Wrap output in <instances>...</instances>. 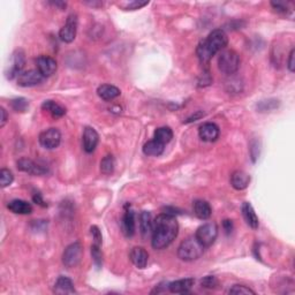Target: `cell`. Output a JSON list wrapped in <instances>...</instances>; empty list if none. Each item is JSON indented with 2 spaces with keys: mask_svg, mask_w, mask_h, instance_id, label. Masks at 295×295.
Wrapping results in <instances>:
<instances>
[{
  "mask_svg": "<svg viewBox=\"0 0 295 295\" xmlns=\"http://www.w3.org/2000/svg\"><path fill=\"white\" fill-rule=\"evenodd\" d=\"M16 165H18V169L20 171L31 174V176H44V174L49 172L46 167L39 165V164L29 158H20Z\"/></svg>",
  "mask_w": 295,
  "mask_h": 295,
  "instance_id": "cell-11",
  "label": "cell"
},
{
  "mask_svg": "<svg viewBox=\"0 0 295 295\" xmlns=\"http://www.w3.org/2000/svg\"><path fill=\"white\" fill-rule=\"evenodd\" d=\"M164 149H165V146L156 140L148 141V142L143 146V152L144 155L147 156H152V157L160 156L164 152Z\"/></svg>",
  "mask_w": 295,
  "mask_h": 295,
  "instance_id": "cell-25",
  "label": "cell"
},
{
  "mask_svg": "<svg viewBox=\"0 0 295 295\" xmlns=\"http://www.w3.org/2000/svg\"><path fill=\"white\" fill-rule=\"evenodd\" d=\"M53 292H55L56 294H60V295L76 293L73 281L70 280L69 278L62 277V276L57 279L55 287H53Z\"/></svg>",
  "mask_w": 295,
  "mask_h": 295,
  "instance_id": "cell-19",
  "label": "cell"
},
{
  "mask_svg": "<svg viewBox=\"0 0 295 295\" xmlns=\"http://www.w3.org/2000/svg\"><path fill=\"white\" fill-rule=\"evenodd\" d=\"M76 31H78V16L72 14L67 19L66 25L60 29L59 37L62 42L72 43L76 37Z\"/></svg>",
  "mask_w": 295,
  "mask_h": 295,
  "instance_id": "cell-9",
  "label": "cell"
},
{
  "mask_svg": "<svg viewBox=\"0 0 295 295\" xmlns=\"http://www.w3.org/2000/svg\"><path fill=\"white\" fill-rule=\"evenodd\" d=\"M38 141L44 149L53 150L58 148L61 142V134L57 128H49L41 133Z\"/></svg>",
  "mask_w": 295,
  "mask_h": 295,
  "instance_id": "cell-8",
  "label": "cell"
},
{
  "mask_svg": "<svg viewBox=\"0 0 295 295\" xmlns=\"http://www.w3.org/2000/svg\"><path fill=\"white\" fill-rule=\"evenodd\" d=\"M7 207L16 214H30L32 212L31 204L23 200H13L7 204Z\"/></svg>",
  "mask_w": 295,
  "mask_h": 295,
  "instance_id": "cell-22",
  "label": "cell"
},
{
  "mask_svg": "<svg viewBox=\"0 0 295 295\" xmlns=\"http://www.w3.org/2000/svg\"><path fill=\"white\" fill-rule=\"evenodd\" d=\"M91 257L97 269H100L103 266V254L100 251V246L93 243L91 246Z\"/></svg>",
  "mask_w": 295,
  "mask_h": 295,
  "instance_id": "cell-30",
  "label": "cell"
},
{
  "mask_svg": "<svg viewBox=\"0 0 295 295\" xmlns=\"http://www.w3.org/2000/svg\"><path fill=\"white\" fill-rule=\"evenodd\" d=\"M152 217L149 211H142L140 214V231L143 237H147L152 233Z\"/></svg>",
  "mask_w": 295,
  "mask_h": 295,
  "instance_id": "cell-23",
  "label": "cell"
},
{
  "mask_svg": "<svg viewBox=\"0 0 295 295\" xmlns=\"http://www.w3.org/2000/svg\"><path fill=\"white\" fill-rule=\"evenodd\" d=\"M203 116H204V113H202V112H200V111H199V112H196V113H195V115H193L192 117H190V118H188V119H187V120H186V121H184V122H186V123H188V122H193V121H196V120H197V119L202 118V117H203Z\"/></svg>",
  "mask_w": 295,
  "mask_h": 295,
  "instance_id": "cell-40",
  "label": "cell"
},
{
  "mask_svg": "<svg viewBox=\"0 0 295 295\" xmlns=\"http://www.w3.org/2000/svg\"><path fill=\"white\" fill-rule=\"evenodd\" d=\"M204 253V247L200 243V241L195 236L187 237L180 243L177 248V256L184 262H193L199 260Z\"/></svg>",
  "mask_w": 295,
  "mask_h": 295,
  "instance_id": "cell-2",
  "label": "cell"
},
{
  "mask_svg": "<svg viewBox=\"0 0 295 295\" xmlns=\"http://www.w3.org/2000/svg\"><path fill=\"white\" fill-rule=\"evenodd\" d=\"M279 106V100L277 99H267V100H261L257 104V111L258 112H271V111L278 109Z\"/></svg>",
  "mask_w": 295,
  "mask_h": 295,
  "instance_id": "cell-29",
  "label": "cell"
},
{
  "mask_svg": "<svg viewBox=\"0 0 295 295\" xmlns=\"http://www.w3.org/2000/svg\"><path fill=\"white\" fill-rule=\"evenodd\" d=\"M120 93H121L120 89L112 85H102L98 87V89H97V95H98L103 100L116 99L117 97L120 96Z\"/></svg>",
  "mask_w": 295,
  "mask_h": 295,
  "instance_id": "cell-21",
  "label": "cell"
},
{
  "mask_svg": "<svg viewBox=\"0 0 295 295\" xmlns=\"http://www.w3.org/2000/svg\"><path fill=\"white\" fill-rule=\"evenodd\" d=\"M26 65V55L25 51L21 49L15 50L11 57V61H9L8 69L6 70V78L8 80H13L21 74V70Z\"/></svg>",
  "mask_w": 295,
  "mask_h": 295,
  "instance_id": "cell-7",
  "label": "cell"
},
{
  "mask_svg": "<svg viewBox=\"0 0 295 295\" xmlns=\"http://www.w3.org/2000/svg\"><path fill=\"white\" fill-rule=\"evenodd\" d=\"M116 169V159L112 155H107L104 157L100 162V172L105 176H110L115 172Z\"/></svg>",
  "mask_w": 295,
  "mask_h": 295,
  "instance_id": "cell-28",
  "label": "cell"
},
{
  "mask_svg": "<svg viewBox=\"0 0 295 295\" xmlns=\"http://www.w3.org/2000/svg\"><path fill=\"white\" fill-rule=\"evenodd\" d=\"M242 214L244 220L248 224V226L251 227L253 230L258 229V225H260V221H258V217L256 212H255L253 206L250 203L244 202L242 204Z\"/></svg>",
  "mask_w": 295,
  "mask_h": 295,
  "instance_id": "cell-20",
  "label": "cell"
},
{
  "mask_svg": "<svg viewBox=\"0 0 295 295\" xmlns=\"http://www.w3.org/2000/svg\"><path fill=\"white\" fill-rule=\"evenodd\" d=\"M129 258L132 263L139 269H144L149 260V254L142 247H134L129 254Z\"/></svg>",
  "mask_w": 295,
  "mask_h": 295,
  "instance_id": "cell-15",
  "label": "cell"
},
{
  "mask_svg": "<svg viewBox=\"0 0 295 295\" xmlns=\"http://www.w3.org/2000/svg\"><path fill=\"white\" fill-rule=\"evenodd\" d=\"M42 109L49 112L53 118H61L62 116L66 115V109L59 105L58 103L53 102V100H45L42 104Z\"/></svg>",
  "mask_w": 295,
  "mask_h": 295,
  "instance_id": "cell-26",
  "label": "cell"
},
{
  "mask_svg": "<svg viewBox=\"0 0 295 295\" xmlns=\"http://www.w3.org/2000/svg\"><path fill=\"white\" fill-rule=\"evenodd\" d=\"M223 227H224V231H225L226 234H231L232 233L233 231V223L232 220L230 219H225L223 221Z\"/></svg>",
  "mask_w": 295,
  "mask_h": 295,
  "instance_id": "cell-38",
  "label": "cell"
},
{
  "mask_svg": "<svg viewBox=\"0 0 295 295\" xmlns=\"http://www.w3.org/2000/svg\"><path fill=\"white\" fill-rule=\"evenodd\" d=\"M36 65L38 72L41 73L44 78L52 76L53 74L57 72V68H58L56 60L49 56L38 57L36 60Z\"/></svg>",
  "mask_w": 295,
  "mask_h": 295,
  "instance_id": "cell-12",
  "label": "cell"
},
{
  "mask_svg": "<svg viewBox=\"0 0 295 295\" xmlns=\"http://www.w3.org/2000/svg\"><path fill=\"white\" fill-rule=\"evenodd\" d=\"M177 233H179V224L177 218L170 213H160L153 223L152 248L156 250L165 249L176 240Z\"/></svg>",
  "mask_w": 295,
  "mask_h": 295,
  "instance_id": "cell-1",
  "label": "cell"
},
{
  "mask_svg": "<svg viewBox=\"0 0 295 295\" xmlns=\"http://www.w3.org/2000/svg\"><path fill=\"white\" fill-rule=\"evenodd\" d=\"M83 256V247L80 242H74L69 244L68 247L63 250L62 254V263L63 266L68 269L75 267L79 266V263L81 262Z\"/></svg>",
  "mask_w": 295,
  "mask_h": 295,
  "instance_id": "cell-6",
  "label": "cell"
},
{
  "mask_svg": "<svg viewBox=\"0 0 295 295\" xmlns=\"http://www.w3.org/2000/svg\"><path fill=\"white\" fill-rule=\"evenodd\" d=\"M217 236L218 226L216 223H212V221L203 224L202 226H200L199 229H197L195 233V237L200 241V243L202 244L204 248L212 246L217 239Z\"/></svg>",
  "mask_w": 295,
  "mask_h": 295,
  "instance_id": "cell-5",
  "label": "cell"
},
{
  "mask_svg": "<svg viewBox=\"0 0 295 295\" xmlns=\"http://www.w3.org/2000/svg\"><path fill=\"white\" fill-rule=\"evenodd\" d=\"M149 4V1H130L129 4H127L125 6V8L127 11H134V9H140L143 6H147Z\"/></svg>",
  "mask_w": 295,
  "mask_h": 295,
  "instance_id": "cell-36",
  "label": "cell"
},
{
  "mask_svg": "<svg viewBox=\"0 0 295 295\" xmlns=\"http://www.w3.org/2000/svg\"><path fill=\"white\" fill-rule=\"evenodd\" d=\"M44 76L38 72V69H30L27 72H22L18 76V85L23 88H30V87L38 86L43 82Z\"/></svg>",
  "mask_w": 295,
  "mask_h": 295,
  "instance_id": "cell-10",
  "label": "cell"
},
{
  "mask_svg": "<svg viewBox=\"0 0 295 295\" xmlns=\"http://www.w3.org/2000/svg\"><path fill=\"white\" fill-rule=\"evenodd\" d=\"M32 200L36 204H39V206H46V204L44 203V201H43V199H42L41 194H35V196L32 197Z\"/></svg>",
  "mask_w": 295,
  "mask_h": 295,
  "instance_id": "cell-41",
  "label": "cell"
},
{
  "mask_svg": "<svg viewBox=\"0 0 295 295\" xmlns=\"http://www.w3.org/2000/svg\"><path fill=\"white\" fill-rule=\"evenodd\" d=\"M90 232H91L92 239H93V243L98 244L100 246L103 242V236H102V232H100L99 229L97 226H91V229H90Z\"/></svg>",
  "mask_w": 295,
  "mask_h": 295,
  "instance_id": "cell-35",
  "label": "cell"
},
{
  "mask_svg": "<svg viewBox=\"0 0 295 295\" xmlns=\"http://www.w3.org/2000/svg\"><path fill=\"white\" fill-rule=\"evenodd\" d=\"M194 213L196 214L197 218L200 219H209L211 217V213H212V210H211L210 204L206 202V201L203 200H197L194 202Z\"/></svg>",
  "mask_w": 295,
  "mask_h": 295,
  "instance_id": "cell-24",
  "label": "cell"
},
{
  "mask_svg": "<svg viewBox=\"0 0 295 295\" xmlns=\"http://www.w3.org/2000/svg\"><path fill=\"white\" fill-rule=\"evenodd\" d=\"M250 183V176L243 171H236L231 176V184L234 189L243 190Z\"/></svg>",
  "mask_w": 295,
  "mask_h": 295,
  "instance_id": "cell-18",
  "label": "cell"
},
{
  "mask_svg": "<svg viewBox=\"0 0 295 295\" xmlns=\"http://www.w3.org/2000/svg\"><path fill=\"white\" fill-rule=\"evenodd\" d=\"M200 139L204 142H214L219 137V127L213 122H206L199 129Z\"/></svg>",
  "mask_w": 295,
  "mask_h": 295,
  "instance_id": "cell-14",
  "label": "cell"
},
{
  "mask_svg": "<svg viewBox=\"0 0 295 295\" xmlns=\"http://www.w3.org/2000/svg\"><path fill=\"white\" fill-rule=\"evenodd\" d=\"M230 294H255V292L251 288L244 286V285H234L232 288H230Z\"/></svg>",
  "mask_w": 295,
  "mask_h": 295,
  "instance_id": "cell-34",
  "label": "cell"
},
{
  "mask_svg": "<svg viewBox=\"0 0 295 295\" xmlns=\"http://www.w3.org/2000/svg\"><path fill=\"white\" fill-rule=\"evenodd\" d=\"M11 106L16 112H26L29 107V100L26 98H15L11 100Z\"/></svg>",
  "mask_w": 295,
  "mask_h": 295,
  "instance_id": "cell-32",
  "label": "cell"
},
{
  "mask_svg": "<svg viewBox=\"0 0 295 295\" xmlns=\"http://www.w3.org/2000/svg\"><path fill=\"white\" fill-rule=\"evenodd\" d=\"M194 281L193 278H186V279H180V280H176L172 281L167 285V288L171 293H176V294H186L192 290V287L194 286Z\"/></svg>",
  "mask_w": 295,
  "mask_h": 295,
  "instance_id": "cell-17",
  "label": "cell"
},
{
  "mask_svg": "<svg viewBox=\"0 0 295 295\" xmlns=\"http://www.w3.org/2000/svg\"><path fill=\"white\" fill-rule=\"evenodd\" d=\"M121 229L127 237H132L135 234V214L133 210L127 209L125 211L121 220Z\"/></svg>",
  "mask_w": 295,
  "mask_h": 295,
  "instance_id": "cell-16",
  "label": "cell"
},
{
  "mask_svg": "<svg viewBox=\"0 0 295 295\" xmlns=\"http://www.w3.org/2000/svg\"><path fill=\"white\" fill-rule=\"evenodd\" d=\"M99 142V135L91 127H87L83 132V149L86 152L91 153L96 150Z\"/></svg>",
  "mask_w": 295,
  "mask_h": 295,
  "instance_id": "cell-13",
  "label": "cell"
},
{
  "mask_svg": "<svg viewBox=\"0 0 295 295\" xmlns=\"http://www.w3.org/2000/svg\"><path fill=\"white\" fill-rule=\"evenodd\" d=\"M294 57H295V50L292 49L290 55H288V60H287V67H288V69H290V72H292V73L295 70Z\"/></svg>",
  "mask_w": 295,
  "mask_h": 295,
  "instance_id": "cell-37",
  "label": "cell"
},
{
  "mask_svg": "<svg viewBox=\"0 0 295 295\" xmlns=\"http://www.w3.org/2000/svg\"><path fill=\"white\" fill-rule=\"evenodd\" d=\"M0 115H1V119H0V127H4L8 120L7 111H6L4 107H1V109H0Z\"/></svg>",
  "mask_w": 295,
  "mask_h": 295,
  "instance_id": "cell-39",
  "label": "cell"
},
{
  "mask_svg": "<svg viewBox=\"0 0 295 295\" xmlns=\"http://www.w3.org/2000/svg\"><path fill=\"white\" fill-rule=\"evenodd\" d=\"M218 67L220 72L227 75H233L240 67V57L233 50H225L220 53L218 59Z\"/></svg>",
  "mask_w": 295,
  "mask_h": 295,
  "instance_id": "cell-4",
  "label": "cell"
},
{
  "mask_svg": "<svg viewBox=\"0 0 295 295\" xmlns=\"http://www.w3.org/2000/svg\"><path fill=\"white\" fill-rule=\"evenodd\" d=\"M13 180H14V176H13L11 171L7 169H2L0 171V186H1L2 188L12 184Z\"/></svg>",
  "mask_w": 295,
  "mask_h": 295,
  "instance_id": "cell-31",
  "label": "cell"
},
{
  "mask_svg": "<svg viewBox=\"0 0 295 295\" xmlns=\"http://www.w3.org/2000/svg\"><path fill=\"white\" fill-rule=\"evenodd\" d=\"M203 44L206 45L207 51L211 53V56H214L217 52L224 50L229 44V37L223 29H214L210 32L206 39H204Z\"/></svg>",
  "mask_w": 295,
  "mask_h": 295,
  "instance_id": "cell-3",
  "label": "cell"
},
{
  "mask_svg": "<svg viewBox=\"0 0 295 295\" xmlns=\"http://www.w3.org/2000/svg\"><path fill=\"white\" fill-rule=\"evenodd\" d=\"M172 139H173V132L170 127H159V128H157L155 130V134H153V140L163 143L164 146L171 142V140Z\"/></svg>",
  "mask_w": 295,
  "mask_h": 295,
  "instance_id": "cell-27",
  "label": "cell"
},
{
  "mask_svg": "<svg viewBox=\"0 0 295 295\" xmlns=\"http://www.w3.org/2000/svg\"><path fill=\"white\" fill-rule=\"evenodd\" d=\"M201 285H202L203 287L206 288H210V290H214V288H217L218 285H219V281L216 277L213 276H207L204 277L202 280H201Z\"/></svg>",
  "mask_w": 295,
  "mask_h": 295,
  "instance_id": "cell-33",
  "label": "cell"
}]
</instances>
